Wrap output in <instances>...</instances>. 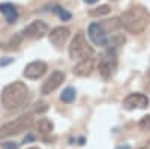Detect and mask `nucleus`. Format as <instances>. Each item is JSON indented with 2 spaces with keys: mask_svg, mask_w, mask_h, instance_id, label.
<instances>
[{
  "mask_svg": "<svg viewBox=\"0 0 150 149\" xmlns=\"http://www.w3.org/2000/svg\"><path fill=\"white\" fill-rule=\"evenodd\" d=\"M50 32L48 24L42 20H35L30 24H27L23 30V35L29 39H42L44 36Z\"/></svg>",
  "mask_w": 150,
  "mask_h": 149,
  "instance_id": "obj_7",
  "label": "nucleus"
},
{
  "mask_svg": "<svg viewBox=\"0 0 150 149\" xmlns=\"http://www.w3.org/2000/svg\"><path fill=\"white\" fill-rule=\"evenodd\" d=\"M71 36V30L65 26H59V27H54L51 32H48V39L56 48H60L66 44V41L69 39Z\"/></svg>",
  "mask_w": 150,
  "mask_h": 149,
  "instance_id": "obj_11",
  "label": "nucleus"
},
{
  "mask_svg": "<svg viewBox=\"0 0 150 149\" xmlns=\"http://www.w3.org/2000/svg\"><path fill=\"white\" fill-rule=\"evenodd\" d=\"M27 149H41V148H38V146H30V148H27Z\"/></svg>",
  "mask_w": 150,
  "mask_h": 149,
  "instance_id": "obj_22",
  "label": "nucleus"
},
{
  "mask_svg": "<svg viewBox=\"0 0 150 149\" xmlns=\"http://www.w3.org/2000/svg\"><path fill=\"white\" fill-rule=\"evenodd\" d=\"M63 81H65V72H62V71H53L51 76H50V77L42 83V88H41L42 95L53 93L56 89L60 88Z\"/></svg>",
  "mask_w": 150,
  "mask_h": 149,
  "instance_id": "obj_8",
  "label": "nucleus"
},
{
  "mask_svg": "<svg viewBox=\"0 0 150 149\" xmlns=\"http://www.w3.org/2000/svg\"><path fill=\"white\" fill-rule=\"evenodd\" d=\"M110 11L111 8L108 5H102V6H99V8H93L89 11V15L90 17H102V15H107L110 14Z\"/></svg>",
  "mask_w": 150,
  "mask_h": 149,
  "instance_id": "obj_15",
  "label": "nucleus"
},
{
  "mask_svg": "<svg viewBox=\"0 0 150 149\" xmlns=\"http://www.w3.org/2000/svg\"><path fill=\"white\" fill-rule=\"evenodd\" d=\"M36 130L41 135H48L51 134L53 130H54V123L50 120L48 118H41L39 120L36 122Z\"/></svg>",
  "mask_w": 150,
  "mask_h": 149,
  "instance_id": "obj_14",
  "label": "nucleus"
},
{
  "mask_svg": "<svg viewBox=\"0 0 150 149\" xmlns=\"http://www.w3.org/2000/svg\"><path fill=\"white\" fill-rule=\"evenodd\" d=\"M0 12L5 15L6 21L9 24H14L18 18V12H17V8L12 5V3H2L0 5Z\"/></svg>",
  "mask_w": 150,
  "mask_h": 149,
  "instance_id": "obj_13",
  "label": "nucleus"
},
{
  "mask_svg": "<svg viewBox=\"0 0 150 149\" xmlns=\"http://www.w3.org/2000/svg\"><path fill=\"white\" fill-rule=\"evenodd\" d=\"M116 149H131L128 145H123V146H119V148H116Z\"/></svg>",
  "mask_w": 150,
  "mask_h": 149,
  "instance_id": "obj_21",
  "label": "nucleus"
},
{
  "mask_svg": "<svg viewBox=\"0 0 150 149\" xmlns=\"http://www.w3.org/2000/svg\"><path fill=\"white\" fill-rule=\"evenodd\" d=\"M89 38L95 45H99V47H108L111 41L105 27L99 23H92L89 26Z\"/></svg>",
  "mask_w": 150,
  "mask_h": 149,
  "instance_id": "obj_6",
  "label": "nucleus"
},
{
  "mask_svg": "<svg viewBox=\"0 0 150 149\" xmlns=\"http://www.w3.org/2000/svg\"><path fill=\"white\" fill-rule=\"evenodd\" d=\"M27 98H29V88L23 81H12L6 84L2 91V96H0L2 106L8 111L20 110L26 104Z\"/></svg>",
  "mask_w": 150,
  "mask_h": 149,
  "instance_id": "obj_2",
  "label": "nucleus"
},
{
  "mask_svg": "<svg viewBox=\"0 0 150 149\" xmlns=\"http://www.w3.org/2000/svg\"><path fill=\"white\" fill-rule=\"evenodd\" d=\"M84 2H86V3H89V5H93V3L98 2V0H84Z\"/></svg>",
  "mask_w": 150,
  "mask_h": 149,
  "instance_id": "obj_20",
  "label": "nucleus"
},
{
  "mask_svg": "<svg viewBox=\"0 0 150 149\" xmlns=\"http://www.w3.org/2000/svg\"><path fill=\"white\" fill-rule=\"evenodd\" d=\"M60 99L63 103H72L74 99H75V89L74 88H66L63 92H62V95H60Z\"/></svg>",
  "mask_w": 150,
  "mask_h": 149,
  "instance_id": "obj_16",
  "label": "nucleus"
},
{
  "mask_svg": "<svg viewBox=\"0 0 150 149\" xmlns=\"http://www.w3.org/2000/svg\"><path fill=\"white\" fill-rule=\"evenodd\" d=\"M150 99L144 93H129L123 99V107L126 110H137V108H147Z\"/></svg>",
  "mask_w": 150,
  "mask_h": 149,
  "instance_id": "obj_10",
  "label": "nucleus"
},
{
  "mask_svg": "<svg viewBox=\"0 0 150 149\" xmlns=\"http://www.w3.org/2000/svg\"><path fill=\"white\" fill-rule=\"evenodd\" d=\"M54 14H57V17L60 18V20H63V21H68V20H71L72 18V15L69 14V12L66 11V9H63V8H60V6H54Z\"/></svg>",
  "mask_w": 150,
  "mask_h": 149,
  "instance_id": "obj_17",
  "label": "nucleus"
},
{
  "mask_svg": "<svg viewBox=\"0 0 150 149\" xmlns=\"http://www.w3.org/2000/svg\"><path fill=\"white\" fill-rule=\"evenodd\" d=\"M117 69V53L114 48L108 50L101 56L99 60V72L104 78H111Z\"/></svg>",
  "mask_w": 150,
  "mask_h": 149,
  "instance_id": "obj_5",
  "label": "nucleus"
},
{
  "mask_svg": "<svg viewBox=\"0 0 150 149\" xmlns=\"http://www.w3.org/2000/svg\"><path fill=\"white\" fill-rule=\"evenodd\" d=\"M95 69V62L93 59H84V60H80L77 65L72 68V72L75 74L77 77H87L90 76Z\"/></svg>",
  "mask_w": 150,
  "mask_h": 149,
  "instance_id": "obj_12",
  "label": "nucleus"
},
{
  "mask_svg": "<svg viewBox=\"0 0 150 149\" xmlns=\"http://www.w3.org/2000/svg\"><path fill=\"white\" fill-rule=\"evenodd\" d=\"M47 69H48V65L44 60H33L26 65V68L23 71V76L30 80H38L47 72Z\"/></svg>",
  "mask_w": 150,
  "mask_h": 149,
  "instance_id": "obj_9",
  "label": "nucleus"
},
{
  "mask_svg": "<svg viewBox=\"0 0 150 149\" xmlns=\"http://www.w3.org/2000/svg\"><path fill=\"white\" fill-rule=\"evenodd\" d=\"M33 125V118L32 115H23L14 120H11L8 123H5L3 127H0V140L12 137V135H17L23 131L29 130Z\"/></svg>",
  "mask_w": 150,
  "mask_h": 149,
  "instance_id": "obj_4",
  "label": "nucleus"
},
{
  "mask_svg": "<svg viewBox=\"0 0 150 149\" xmlns=\"http://www.w3.org/2000/svg\"><path fill=\"white\" fill-rule=\"evenodd\" d=\"M95 54V50L92 45L87 42L86 36L83 33H77L74 36V39L69 44V57L74 60H84V59H90Z\"/></svg>",
  "mask_w": 150,
  "mask_h": 149,
  "instance_id": "obj_3",
  "label": "nucleus"
},
{
  "mask_svg": "<svg viewBox=\"0 0 150 149\" xmlns=\"http://www.w3.org/2000/svg\"><path fill=\"white\" fill-rule=\"evenodd\" d=\"M140 128L141 130H144V131H147V130H150V116H144L141 120H140Z\"/></svg>",
  "mask_w": 150,
  "mask_h": 149,
  "instance_id": "obj_18",
  "label": "nucleus"
},
{
  "mask_svg": "<svg viewBox=\"0 0 150 149\" xmlns=\"http://www.w3.org/2000/svg\"><path fill=\"white\" fill-rule=\"evenodd\" d=\"M2 149H18V145L12 143V142H5L2 145Z\"/></svg>",
  "mask_w": 150,
  "mask_h": 149,
  "instance_id": "obj_19",
  "label": "nucleus"
},
{
  "mask_svg": "<svg viewBox=\"0 0 150 149\" xmlns=\"http://www.w3.org/2000/svg\"><path fill=\"white\" fill-rule=\"evenodd\" d=\"M149 21H150V15L143 6H132L125 11L119 18L120 26L132 35L143 33L149 26Z\"/></svg>",
  "mask_w": 150,
  "mask_h": 149,
  "instance_id": "obj_1",
  "label": "nucleus"
}]
</instances>
